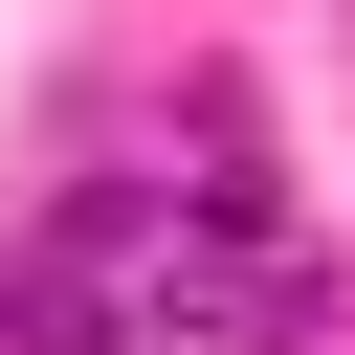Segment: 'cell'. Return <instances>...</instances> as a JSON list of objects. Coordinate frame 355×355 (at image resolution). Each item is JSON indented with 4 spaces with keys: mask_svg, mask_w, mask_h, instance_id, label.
Wrapping results in <instances>:
<instances>
[{
    "mask_svg": "<svg viewBox=\"0 0 355 355\" xmlns=\"http://www.w3.org/2000/svg\"><path fill=\"white\" fill-rule=\"evenodd\" d=\"M0 333H22V355H89V266L22 244V266H0Z\"/></svg>",
    "mask_w": 355,
    "mask_h": 355,
    "instance_id": "1",
    "label": "cell"
}]
</instances>
